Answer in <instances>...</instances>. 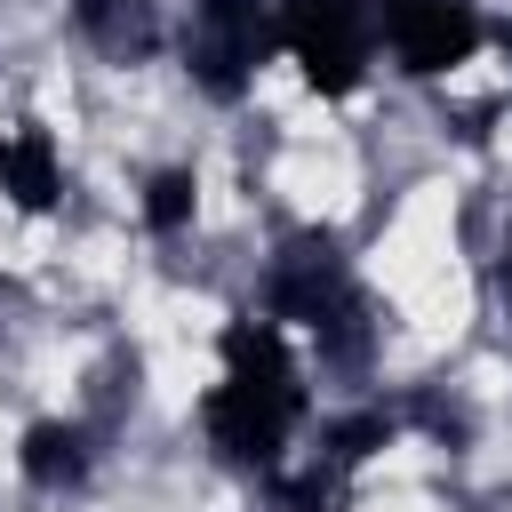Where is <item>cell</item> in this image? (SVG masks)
Wrapping results in <instances>:
<instances>
[{
  "label": "cell",
  "mask_w": 512,
  "mask_h": 512,
  "mask_svg": "<svg viewBox=\"0 0 512 512\" xmlns=\"http://www.w3.org/2000/svg\"><path fill=\"white\" fill-rule=\"evenodd\" d=\"M296 424H304V368L288 360L280 320H232L224 328V384L208 392V440L232 464H280Z\"/></svg>",
  "instance_id": "obj_1"
},
{
  "label": "cell",
  "mask_w": 512,
  "mask_h": 512,
  "mask_svg": "<svg viewBox=\"0 0 512 512\" xmlns=\"http://www.w3.org/2000/svg\"><path fill=\"white\" fill-rule=\"evenodd\" d=\"M280 32H288V0H192L184 64L208 96H240L248 72L280 48Z\"/></svg>",
  "instance_id": "obj_2"
},
{
  "label": "cell",
  "mask_w": 512,
  "mask_h": 512,
  "mask_svg": "<svg viewBox=\"0 0 512 512\" xmlns=\"http://www.w3.org/2000/svg\"><path fill=\"white\" fill-rule=\"evenodd\" d=\"M280 48L304 64V80L320 96H352L368 80V48H376V24L360 0H288V32Z\"/></svg>",
  "instance_id": "obj_3"
},
{
  "label": "cell",
  "mask_w": 512,
  "mask_h": 512,
  "mask_svg": "<svg viewBox=\"0 0 512 512\" xmlns=\"http://www.w3.org/2000/svg\"><path fill=\"white\" fill-rule=\"evenodd\" d=\"M360 8H368V24H384L400 72H416V80H440V72L472 64V48L488 40L472 0H360Z\"/></svg>",
  "instance_id": "obj_4"
},
{
  "label": "cell",
  "mask_w": 512,
  "mask_h": 512,
  "mask_svg": "<svg viewBox=\"0 0 512 512\" xmlns=\"http://www.w3.org/2000/svg\"><path fill=\"white\" fill-rule=\"evenodd\" d=\"M352 304V288H344V256L328 248V240H296L288 256H280V272H272V320H336Z\"/></svg>",
  "instance_id": "obj_5"
},
{
  "label": "cell",
  "mask_w": 512,
  "mask_h": 512,
  "mask_svg": "<svg viewBox=\"0 0 512 512\" xmlns=\"http://www.w3.org/2000/svg\"><path fill=\"white\" fill-rule=\"evenodd\" d=\"M56 144H48V128L40 120H8L0 128V192L24 208V216H48L56 208Z\"/></svg>",
  "instance_id": "obj_6"
},
{
  "label": "cell",
  "mask_w": 512,
  "mask_h": 512,
  "mask_svg": "<svg viewBox=\"0 0 512 512\" xmlns=\"http://www.w3.org/2000/svg\"><path fill=\"white\" fill-rule=\"evenodd\" d=\"M80 32H88L104 56H152V48H160L152 0H80Z\"/></svg>",
  "instance_id": "obj_7"
},
{
  "label": "cell",
  "mask_w": 512,
  "mask_h": 512,
  "mask_svg": "<svg viewBox=\"0 0 512 512\" xmlns=\"http://www.w3.org/2000/svg\"><path fill=\"white\" fill-rule=\"evenodd\" d=\"M88 472V440L72 424H32L24 432V480L32 488H72Z\"/></svg>",
  "instance_id": "obj_8"
},
{
  "label": "cell",
  "mask_w": 512,
  "mask_h": 512,
  "mask_svg": "<svg viewBox=\"0 0 512 512\" xmlns=\"http://www.w3.org/2000/svg\"><path fill=\"white\" fill-rule=\"evenodd\" d=\"M192 200H200L192 168H160V176L144 184V224H152V232H184V224H192Z\"/></svg>",
  "instance_id": "obj_9"
},
{
  "label": "cell",
  "mask_w": 512,
  "mask_h": 512,
  "mask_svg": "<svg viewBox=\"0 0 512 512\" xmlns=\"http://www.w3.org/2000/svg\"><path fill=\"white\" fill-rule=\"evenodd\" d=\"M384 440H392V416H384V408H360V416L328 424V464H336V472H352V464H360V456H376Z\"/></svg>",
  "instance_id": "obj_10"
},
{
  "label": "cell",
  "mask_w": 512,
  "mask_h": 512,
  "mask_svg": "<svg viewBox=\"0 0 512 512\" xmlns=\"http://www.w3.org/2000/svg\"><path fill=\"white\" fill-rule=\"evenodd\" d=\"M280 504L288 512H328L336 504V464L328 472H304V480H280Z\"/></svg>",
  "instance_id": "obj_11"
},
{
  "label": "cell",
  "mask_w": 512,
  "mask_h": 512,
  "mask_svg": "<svg viewBox=\"0 0 512 512\" xmlns=\"http://www.w3.org/2000/svg\"><path fill=\"white\" fill-rule=\"evenodd\" d=\"M504 288H512V272H504Z\"/></svg>",
  "instance_id": "obj_12"
}]
</instances>
